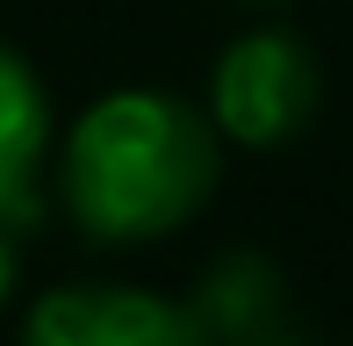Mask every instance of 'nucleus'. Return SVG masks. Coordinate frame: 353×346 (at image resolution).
<instances>
[{
    "mask_svg": "<svg viewBox=\"0 0 353 346\" xmlns=\"http://www.w3.org/2000/svg\"><path fill=\"white\" fill-rule=\"evenodd\" d=\"M325 72L317 51L296 37L288 22H252L238 29L210 65V123L223 130V145L238 152H281L310 130Z\"/></svg>",
    "mask_w": 353,
    "mask_h": 346,
    "instance_id": "2",
    "label": "nucleus"
},
{
    "mask_svg": "<svg viewBox=\"0 0 353 346\" xmlns=\"http://www.w3.org/2000/svg\"><path fill=\"white\" fill-rule=\"evenodd\" d=\"M14 238H22V231H8V224H0V318H8L14 289H22V253H14Z\"/></svg>",
    "mask_w": 353,
    "mask_h": 346,
    "instance_id": "5",
    "label": "nucleus"
},
{
    "mask_svg": "<svg viewBox=\"0 0 353 346\" xmlns=\"http://www.w3.org/2000/svg\"><path fill=\"white\" fill-rule=\"evenodd\" d=\"M51 159H58V108L43 72L0 37V224L37 231L51 202Z\"/></svg>",
    "mask_w": 353,
    "mask_h": 346,
    "instance_id": "4",
    "label": "nucleus"
},
{
    "mask_svg": "<svg viewBox=\"0 0 353 346\" xmlns=\"http://www.w3.org/2000/svg\"><path fill=\"white\" fill-rule=\"evenodd\" d=\"M223 181V130L173 87H116L72 116L51 202L87 245H152L195 224Z\"/></svg>",
    "mask_w": 353,
    "mask_h": 346,
    "instance_id": "1",
    "label": "nucleus"
},
{
    "mask_svg": "<svg viewBox=\"0 0 353 346\" xmlns=\"http://www.w3.org/2000/svg\"><path fill=\"white\" fill-rule=\"evenodd\" d=\"M238 8H281V0H238Z\"/></svg>",
    "mask_w": 353,
    "mask_h": 346,
    "instance_id": "6",
    "label": "nucleus"
},
{
    "mask_svg": "<svg viewBox=\"0 0 353 346\" xmlns=\"http://www.w3.org/2000/svg\"><path fill=\"white\" fill-rule=\"evenodd\" d=\"M14 346H216L195 303L144 281H65L22 310Z\"/></svg>",
    "mask_w": 353,
    "mask_h": 346,
    "instance_id": "3",
    "label": "nucleus"
}]
</instances>
